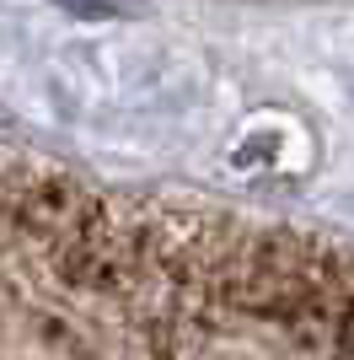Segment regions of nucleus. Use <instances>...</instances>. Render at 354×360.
<instances>
[{
    "label": "nucleus",
    "instance_id": "obj_1",
    "mask_svg": "<svg viewBox=\"0 0 354 360\" xmlns=\"http://www.w3.org/2000/svg\"><path fill=\"white\" fill-rule=\"evenodd\" d=\"M59 6L75 16H118L124 11V0H59Z\"/></svg>",
    "mask_w": 354,
    "mask_h": 360
}]
</instances>
